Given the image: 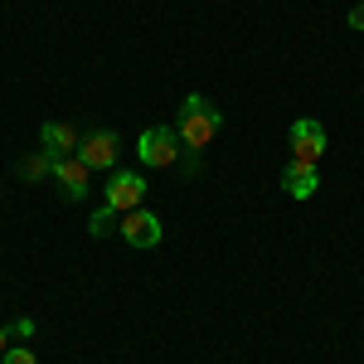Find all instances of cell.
<instances>
[{"mask_svg": "<svg viewBox=\"0 0 364 364\" xmlns=\"http://www.w3.org/2000/svg\"><path fill=\"white\" fill-rule=\"evenodd\" d=\"M219 127H224V117H219V107L204 97V92H190L185 97V107H180V117H175V132H180V141H185V151H209V141L219 136Z\"/></svg>", "mask_w": 364, "mask_h": 364, "instance_id": "obj_1", "label": "cell"}, {"mask_svg": "<svg viewBox=\"0 0 364 364\" xmlns=\"http://www.w3.org/2000/svg\"><path fill=\"white\" fill-rule=\"evenodd\" d=\"M136 156H141V166L170 170L180 161V132H175V127H151V132H141Z\"/></svg>", "mask_w": 364, "mask_h": 364, "instance_id": "obj_2", "label": "cell"}, {"mask_svg": "<svg viewBox=\"0 0 364 364\" xmlns=\"http://www.w3.org/2000/svg\"><path fill=\"white\" fill-rule=\"evenodd\" d=\"M321 156H326V127L316 117H296L291 122V161L321 166Z\"/></svg>", "mask_w": 364, "mask_h": 364, "instance_id": "obj_3", "label": "cell"}, {"mask_svg": "<svg viewBox=\"0 0 364 364\" xmlns=\"http://www.w3.org/2000/svg\"><path fill=\"white\" fill-rule=\"evenodd\" d=\"M117 151H122V141H117V132H87L83 141H78V161H83L87 170H107L117 166Z\"/></svg>", "mask_w": 364, "mask_h": 364, "instance_id": "obj_4", "label": "cell"}, {"mask_svg": "<svg viewBox=\"0 0 364 364\" xmlns=\"http://www.w3.org/2000/svg\"><path fill=\"white\" fill-rule=\"evenodd\" d=\"M49 175H54L58 190H63V199H83L87 180H92V170H87L78 156H58V161H49Z\"/></svg>", "mask_w": 364, "mask_h": 364, "instance_id": "obj_5", "label": "cell"}, {"mask_svg": "<svg viewBox=\"0 0 364 364\" xmlns=\"http://www.w3.org/2000/svg\"><path fill=\"white\" fill-rule=\"evenodd\" d=\"M117 228H122V238H127L132 248H156V243H161V219H156L151 209H127Z\"/></svg>", "mask_w": 364, "mask_h": 364, "instance_id": "obj_6", "label": "cell"}, {"mask_svg": "<svg viewBox=\"0 0 364 364\" xmlns=\"http://www.w3.org/2000/svg\"><path fill=\"white\" fill-rule=\"evenodd\" d=\"M141 195H146V180H141V175H132V170H117L112 180H107V204H112L117 214L141 209Z\"/></svg>", "mask_w": 364, "mask_h": 364, "instance_id": "obj_7", "label": "cell"}, {"mask_svg": "<svg viewBox=\"0 0 364 364\" xmlns=\"http://www.w3.org/2000/svg\"><path fill=\"white\" fill-rule=\"evenodd\" d=\"M316 185H321L316 166H306V161H287V170H282V190H287L291 199H311Z\"/></svg>", "mask_w": 364, "mask_h": 364, "instance_id": "obj_8", "label": "cell"}, {"mask_svg": "<svg viewBox=\"0 0 364 364\" xmlns=\"http://www.w3.org/2000/svg\"><path fill=\"white\" fill-rule=\"evenodd\" d=\"M39 141H44V156H49V161L78 151V136H73V127H68V122H44V127H39Z\"/></svg>", "mask_w": 364, "mask_h": 364, "instance_id": "obj_9", "label": "cell"}, {"mask_svg": "<svg viewBox=\"0 0 364 364\" xmlns=\"http://www.w3.org/2000/svg\"><path fill=\"white\" fill-rule=\"evenodd\" d=\"M117 224H122V219H117V209H112V204H102V209L92 214V224H87V228H92V238H102V233H112Z\"/></svg>", "mask_w": 364, "mask_h": 364, "instance_id": "obj_10", "label": "cell"}, {"mask_svg": "<svg viewBox=\"0 0 364 364\" xmlns=\"http://www.w3.org/2000/svg\"><path fill=\"white\" fill-rule=\"evenodd\" d=\"M0 364H39V360L29 355L25 345H15V350H5V355H0Z\"/></svg>", "mask_w": 364, "mask_h": 364, "instance_id": "obj_11", "label": "cell"}, {"mask_svg": "<svg viewBox=\"0 0 364 364\" xmlns=\"http://www.w3.org/2000/svg\"><path fill=\"white\" fill-rule=\"evenodd\" d=\"M350 29H364V0L355 5V10H350Z\"/></svg>", "mask_w": 364, "mask_h": 364, "instance_id": "obj_12", "label": "cell"}, {"mask_svg": "<svg viewBox=\"0 0 364 364\" xmlns=\"http://www.w3.org/2000/svg\"><path fill=\"white\" fill-rule=\"evenodd\" d=\"M5 350H10V331H0V355H5Z\"/></svg>", "mask_w": 364, "mask_h": 364, "instance_id": "obj_13", "label": "cell"}]
</instances>
